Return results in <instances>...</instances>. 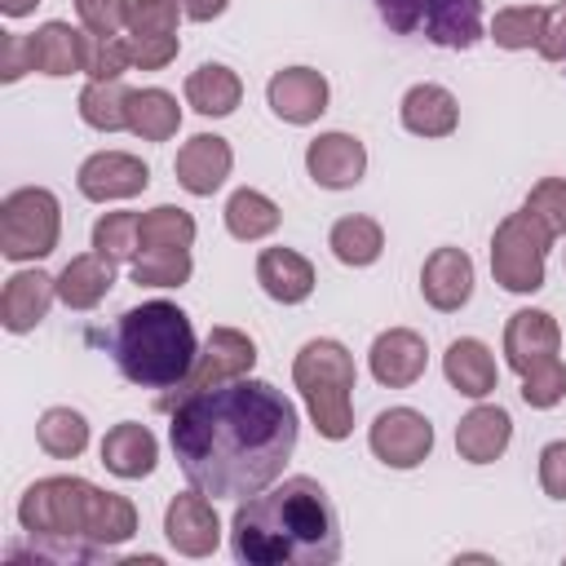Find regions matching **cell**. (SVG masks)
I'll return each mask as SVG.
<instances>
[{
	"mask_svg": "<svg viewBox=\"0 0 566 566\" xmlns=\"http://www.w3.org/2000/svg\"><path fill=\"white\" fill-rule=\"evenodd\" d=\"M394 35H424L438 49H473L482 40V0H371Z\"/></svg>",
	"mask_w": 566,
	"mask_h": 566,
	"instance_id": "6",
	"label": "cell"
},
{
	"mask_svg": "<svg viewBox=\"0 0 566 566\" xmlns=\"http://www.w3.org/2000/svg\"><path fill=\"white\" fill-rule=\"evenodd\" d=\"M177 18H186L177 0H133L124 31L128 35H177Z\"/></svg>",
	"mask_w": 566,
	"mask_h": 566,
	"instance_id": "39",
	"label": "cell"
},
{
	"mask_svg": "<svg viewBox=\"0 0 566 566\" xmlns=\"http://www.w3.org/2000/svg\"><path fill=\"white\" fill-rule=\"evenodd\" d=\"M18 522L31 535V562H97L137 535L133 500L84 478H40L22 491Z\"/></svg>",
	"mask_w": 566,
	"mask_h": 566,
	"instance_id": "3",
	"label": "cell"
},
{
	"mask_svg": "<svg viewBox=\"0 0 566 566\" xmlns=\"http://www.w3.org/2000/svg\"><path fill=\"white\" fill-rule=\"evenodd\" d=\"M553 234L522 208L509 212L491 234V274L504 292H539Z\"/></svg>",
	"mask_w": 566,
	"mask_h": 566,
	"instance_id": "8",
	"label": "cell"
},
{
	"mask_svg": "<svg viewBox=\"0 0 566 566\" xmlns=\"http://www.w3.org/2000/svg\"><path fill=\"white\" fill-rule=\"evenodd\" d=\"M327 248H332V256L340 265L363 270V265H371L385 252V230L371 217H340L332 226V234H327Z\"/></svg>",
	"mask_w": 566,
	"mask_h": 566,
	"instance_id": "31",
	"label": "cell"
},
{
	"mask_svg": "<svg viewBox=\"0 0 566 566\" xmlns=\"http://www.w3.org/2000/svg\"><path fill=\"white\" fill-rule=\"evenodd\" d=\"M128 93L124 80H88L80 88V119L97 133H119L128 128Z\"/></svg>",
	"mask_w": 566,
	"mask_h": 566,
	"instance_id": "30",
	"label": "cell"
},
{
	"mask_svg": "<svg viewBox=\"0 0 566 566\" xmlns=\"http://www.w3.org/2000/svg\"><path fill=\"white\" fill-rule=\"evenodd\" d=\"M522 208H526L553 239L566 234V177H544V181H535Z\"/></svg>",
	"mask_w": 566,
	"mask_h": 566,
	"instance_id": "37",
	"label": "cell"
},
{
	"mask_svg": "<svg viewBox=\"0 0 566 566\" xmlns=\"http://www.w3.org/2000/svg\"><path fill=\"white\" fill-rule=\"evenodd\" d=\"M562 349V327L553 314L544 310H517L509 323H504V358L517 376H526L531 367L557 358Z\"/></svg>",
	"mask_w": 566,
	"mask_h": 566,
	"instance_id": "15",
	"label": "cell"
},
{
	"mask_svg": "<svg viewBox=\"0 0 566 566\" xmlns=\"http://www.w3.org/2000/svg\"><path fill=\"white\" fill-rule=\"evenodd\" d=\"M367 447L389 469H416L433 451V424L420 411H411V407H389V411H380L371 420Z\"/></svg>",
	"mask_w": 566,
	"mask_h": 566,
	"instance_id": "10",
	"label": "cell"
},
{
	"mask_svg": "<svg viewBox=\"0 0 566 566\" xmlns=\"http://www.w3.org/2000/svg\"><path fill=\"white\" fill-rule=\"evenodd\" d=\"M35 442L53 460H75L88 447V420L80 411H71V407H49L35 420Z\"/></svg>",
	"mask_w": 566,
	"mask_h": 566,
	"instance_id": "32",
	"label": "cell"
},
{
	"mask_svg": "<svg viewBox=\"0 0 566 566\" xmlns=\"http://www.w3.org/2000/svg\"><path fill=\"white\" fill-rule=\"evenodd\" d=\"M62 208L44 186H22L0 203V252L9 261H40L57 248Z\"/></svg>",
	"mask_w": 566,
	"mask_h": 566,
	"instance_id": "7",
	"label": "cell"
},
{
	"mask_svg": "<svg viewBox=\"0 0 566 566\" xmlns=\"http://www.w3.org/2000/svg\"><path fill=\"white\" fill-rule=\"evenodd\" d=\"M181 128V106L168 88H133L128 93V133L142 142H168Z\"/></svg>",
	"mask_w": 566,
	"mask_h": 566,
	"instance_id": "28",
	"label": "cell"
},
{
	"mask_svg": "<svg viewBox=\"0 0 566 566\" xmlns=\"http://www.w3.org/2000/svg\"><path fill=\"white\" fill-rule=\"evenodd\" d=\"M252 367H256V345H252V336H243L239 327H212L208 340H203V349H199V358H195V367H190V376L177 385V394H164L159 407L168 411V407H172L177 398H186V394L217 389V385H230V380H239V376H252Z\"/></svg>",
	"mask_w": 566,
	"mask_h": 566,
	"instance_id": "9",
	"label": "cell"
},
{
	"mask_svg": "<svg viewBox=\"0 0 566 566\" xmlns=\"http://www.w3.org/2000/svg\"><path fill=\"white\" fill-rule=\"evenodd\" d=\"M424 358H429L424 336L411 332V327H389V332H380V336L371 340V354H367L371 376H376L385 389H407V385H416V380L424 376Z\"/></svg>",
	"mask_w": 566,
	"mask_h": 566,
	"instance_id": "16",
	"label": "cell"
},
{
	"mask_svg": "<svg viewBox=\"0 0 566 566\" xmlns=\"http://www.w3.org/2000/svg\"><path fill=\"white\" fill-rule=\"evenodd\" d=\"M128 44L124 35H88V57H84V75L88 80H119L128 71Z\"/></svg>",
	"mask_w": 566,
	"mask_h": 566,
	"instance_id": "40",
	"label": "cell"
},
{
	"mask_svg": "<svg viewBox=\"0 0 566 566\" xmlns=\"http://www.w3.org/2000/svg\"><path fill=\"white\" fill-rule=\"evenodd\" d=\"M420 292L433 310L451 314L473 296V261L464 248H433L420 265Z\"/></svg>",
	"mask_w": 566,
	"mask_h": 566,
	"instance_id": "17",
	"label": "cell"
},
{
	"mask_svg": "<svg viewBox=\"0 0 566 566\" xmlns=\"http://www.w3.org/2000/svg\"><path fill=\"white\" fill-rule=\"evenodd\" d=\"M155 460H159V442H155V433L146 429V424H137V420H124V424H115L106 438H102V464L115 473V478H146L150 469H155Z\"/></svg>",
	"mask_w": 566,
	"mask_h": 566,
	"instance_id": "24",
	"label": "cell"
},
{
	"mask_svg": "<svg viewBox=\"0 0 566 566\" xmlns=\"http://www.w3.org/2000/svg\"><path fill=\"white\" fill-rule=\"evenodd\" d=\"M230 164H234V150H230L226 137H217V133H195V137L177 150L172 172H177L181 190H190V195L203 199V195L221 190V181L230 177Z\"/></svg>",
	"mask_w": 566,
	"mask_h": 566,
	"instance_id": "18",
	"label": "cell"
},
{
	"mask_svg": "<svg viewBox=\"0 0 566 566\" xmlns=\"http://www.w3.org/2000/svg\"><path fill=\"white\" fill-rule=\"evenodd\" d=\"M27 71H31V44H27V35L4 31V40H0V80L13 84V80H22Z\"/></svg>",
	"mask_w": 566,
	"mask_h": 566,
	"instance_id": "45",
	"label": "cell"
},
{
	"mask_svg": "<svg viewBox=\"0 0 566 566\" xmlns=\"http://www.w3.org/2000/svg\"><path fill=\"white\" fill-rule=\"evenodd\" d=\"M442 371H447L451 389L464 394V398H486L495 389V354L478 336L451 340L447 354H442Z\"/></svg>",
	"mask_w": 566,
	"mask_h": 566,
	"instance_id": "25",
	"label": "cell"
},
{
	"mask_svg": "<svg viewBox=\"0 0 566 566\" xmlns=\"http://www.w3.org/2000/svg\"><path fill=\"white\" fill-rule=\"evenodd\" d=\"M256 283L279 305H301L314 292V265L296 248H265L256 256Z\"/></svg>",
	"mask_w": 566,
	"mask_h": 566,
	"instance_id": "22",
	"label": "cell"
},
{
	"mask_svg": "<svg viewBox=\"0 0 566 566\" xmlns=\"http://www.w3.org/2000/svg\"><path fill=\"white\" fill-rule=\"evenodd\" d=\"M460 124V106L442 84H411L402 93V128L416 137H447Z\"/></svg>",
	"mask_w": 566,
	"mask_h": 566,
	"instance_id": "23",
	"label": "cell"
},
{
	"mask_svg": "<svg viewBox=\"0 0 566 566\" xmlns=\"http://www.w3.org/2000/svg\"><path fill=\"white\" fill-rule=\"evenodd\" d=\"M539 27H544L539 4H509L491 18V40L500 49H531V44H539Z\"/></svg>",
	"mask_w": 566,
	"mask_h": 566,
	"instance_id": "36",
	"label": "cell"
},
{
	"mask_svg": "<svg viewBox=\"0 0 566 566\" xmlns=\"http://www.w3.org/2000/svg\"><path fill=\"white\" fill-rule=\"evenodd\" d=\"M128 4L133 0H75V13L88 35H115L119 27H128Z\"/></svg>",
	"mask_w": 566,
	"mask_h": 566,
	"instance_id": "42",
	"label": "cell"
},
{
	"mask_svg": "<svg viewBox=\"0 0 566 566\" xmlns=\"http://www.w3.org/2000/svg\"><path fill=\"white\" fill-rule=\"evenodd\" d=\"M177 4H181V13L190 22H212V18H221L230 9V0H177Z\"/></svg>",
	"mask_w": 566,
	"mask_h": 566,
	"instance_id": "46",
	"label": "cell"
},
{
	"mask_svg": "<svg viewBox=\"0 0 566 566\" xmlns=\"http://www.w3.org/2000/svg\"><path fill=\"white\" fill-rule=\"evenodd\" d=\"M111 358L119 376L142 389H177L199 358L190 314L172 301H142L124 310L111 327Z\"/></svg>",
	"mask_w": 566,
	"mask_h": 566,
	"instance_id": "4",
	"label": "cell"
},
{
	"mask_svg": "<svg viewBox=\"0 0 566 566\" xmlns=\"http://www.w3.org/2000/svg\"><path fill=\"white\" fill-rule=\"evenodd\" d=\"M137 226H142L137 212H106V217H97V226H93V252L106 256V261H115V265L119 261H137V252H142Z\"/></svg>",
	"mask_w": 566,
	"mask_h": 566,
	"instance_id": "35",
	"label": "cell"
},
{
	"mask_svg": "<svg viewBox=\"0 0 566 566\" xmlns=\"http://www.w3.org/2000/svg\"><path fill=\"white\" fill-rule=\"evenodd\" d=\"M305 172L323 190H349L367 172V146L354 133H318L305 146Z\"/></svg>",
	"mask_w": 566,
	"mask_h": 566,
	"instance_id": "13",
	"label": "cell"
},
{
	"mask_svg": "<svg viewBox=\"0 0 566 566\" xmlns=\"http://www.w3.org/2000/svg\"><path fill=\"white\" fill-rule=\"evenodd\" d=\"M75 186H80V195L93 199V203L133 199V195H142V190L150 186V168H146L137 155H128V150H97V155H88V159L80 164Z\"/></svg>",
	"mask_w": 566,
	"mask_h": 566,
	"instance_id": "11",
	"label": "cell"
},
{
	"mask_svg": "<svg viewBox=\"0 0 566 566\" xmlns=\"http://www.w3.org/2000/svg\"><path fill=\"white\" fill-rule=\"evenodd\" d=\"M230 548L248 566H332L340 557L336 504L305 473L270 482L234 509Z\"/></svg>",
	"mask_w": 566,
	"mask_h": 566,
	"instance_id": "2",
	"label": "cell"
},
{
	"mask_svg": "<svg viewBox=\"0 0 566 566\" xmlns=\"http://www.w3.org/2000/svg\"><path fill=\"white\" fill-rule=\"evenodd\" d=\"M539 486L548 500H566V442H548L539 451Z\"/></svg>",
	"mask_w": 566,
	"mask_h": 566,
	"instance_id": "44",
	"label": "cell"
},
{
	"mask_svg": "<svg viewBox=\"0 0 566 566\" xmlns=\"http://www.w3.org/2000/svg\"><path fill=\"white\" fill-rule=\"evenodd\" d=\"M539 57L544 62H566V0L544 9V27H539Z\"/></svg>",
	"mask_w": 566,
	"mask_h": 566,
	"instance_id": "43",
	"label": "cell"
},
{
	"mask_svg": "<svg viewBox=\"0 0 566 566\" xmlns=\"http://www.w3.org/2000/svg\"><path fill=\"white\" fill-rule=\"evenodd\" d=\"M115 283V261L97 256V252H84V256H71L57 274V301L66 310H93L102 305V296L111 292Z\"/></svg>",
	"mask_w": 566,
	"mask_h": 566,
	"instance_id": "26",
	"label": "cell"
},
{
	"mask_svg": "<svg viewBox=\"0 0 566 566\" xmlns=\"http://www.w3.org/2000/svg\"><path fill=\"white\" fill-rule=\"evenodd\" d=\"M265 102L283 124H314L327 111V80L314 66H283L270 75Z\"/></svg>",
	"mask_w": 566,
	"mask_h": 566,
	"instance_id": "14",
	"label": "cell"
},
{
	"mask_svg": "<svg viewBox=\"0 0 566 566\" xmlns=\"http://www.w3.org/2000/svg\"><path fill=\"white\" fill-rule=\"evenodd\" d=\"M168 411L172 455L186 482L212 500H248L279 482L301 433L296 402L252 376L186 394Z\"/></svg>",
	"mask_w": 566,
	"mask_h": 566,
	"instance_id": "1",
	"label": "cell"
},
{
	"mask_svg": "<svg viewBox=\"0 0 566 566\" xmlns=\"http://www.w3.org/2000/svg\"><path fill=\"white\" fill-rule=\"evenodd\" d=\"M142 248H190L195 243V217L177 203H159L150 212H142Z\"/></svg>",
	"mask_w": 566,
	"mask_h": 566,
	"instance_id": "34",
	"label": "cell"
},
{
	"mask_svg": "<svg viewBox=\"0 0 566 566\" xmlns=\"http://www.w3.org/2000/svg\"><path fill=\"white\" fill-rule=\"evenodd\" d=\"M31 44V71L40 75H71L84 71L88 57V31H75L71 22H44L27 35Z\"/></svg>",
	"mask_w": 566,
	"mask_h": 566,
	"instance_id": "21",
	"label": "cell"
},
{
	"mask_svg": "<svg viewBox=\"0 0 566 566\" xmlns=\"http://www.w3.org/2000/svg\"><path fill=\"white\" fill-rule=\"evenodd\" d=\"M522 398H526V407H539V411L557 407L566 398V363L562 358H548V363L531 367L522 376Z\"/></svg>",
	"mask_w": 566,
	"mask_h": 566,
	"instance_id": "38",
	"label": "cell"
},
{
	"mask_svg": "<svg viewBox=\"0 0 566 566\" xmlns=\"http://www.w3.org/2000/svg\"><path fill=\"white\" fill-rule=\"evenodd\" d=\"M40 0H0V9L9 13V18H22V13H31Z\"/></svg>",
	"mask_w": 566,
	"mask_h": 566,
	"instance_id": "47",
	"label": "cell"
},
{
	"mask_svg": "<svg viewBox=\"0 0 566 566\" xmlns=\"http://www.w3.org/2000/svg\"><path fill=\"white\" fill-rule=\"evenodd\" d=\"M239 97H243V84H239V75H234L230 66H221V62H203V66H195V71L186 75V102H190L199 115L221 119V115H230V111L239 106Z\"/></svg>",
	"mask_w": 566,
	"mask_h": 566,
	"instance_id": "27",
	"label": "cell"
},
{
	"mask_svg": "<svg viewBox=\"0 0 566 566\" xmlns=\"http://www.w3.org/2000/svg\"><path fill=\"white\" fill-rule=\"evenodd\" d=\"M279 221H283L279 203H274L270 195L252 190V186H243V190H234V195L226 199V230H230L239 243H256V239L274 234Z\"/></svg>",
	"mask_w": 566,
	"mask_h": 566,
	"instance_id": "29",
	"label": "cell"
},
{
	"mask_svg": "<svg viewBox=\"0 0 566 566\" xmlns=\"http://www.w3.org/2000/svg\"><path fill=\"white\" fill-rule=\"evenodd\" d=\"M354 376H358L354 354L332 336L305 340L296 363H292V380L305 398V411H310L318 438H327V442H340L354 429V407H349Z\"/></svg>",
	"mask_w": 566,
	"mask_h": 566,
	"instance_id": "5",
	"label": "cell"
},
{
	"mask_svg": "<svg viewBox=\"0 0 566 566\" xmlns=\"http://www.w3.org/2000/svg\"><path fill=\"white\" fill-rule=\"evenodd\" d=\"M195 261L190 248H142L133 261V283L142 287H181L190 279Z\"/></svg>",
	"mask_w": 566,
	"mask_h": 566,
	"instance_id": "33",
	"label": "cell"
},
{
	"mask_svg": "<svg viewBox=\"0 0 566 566\" xmlns=\"http://www.w3.org/2000/svg\"><path fill=\"white\" fill-rule=\"evenodd\" d=\"M124 44H128V62L137 71H164L181 49L177 35H124Z\"/></svg>",
	"mask_w": 566,
	"mask_h": 566,
	"instance_id": "41",
	"label": "cell"
},
{
	"mask_svg": "<svg viewBox=\"0 0 566 566\" xmlns=\"http://www.w3.org/2000/svg\"><path fill=\"white\" fill-rule=\"evenodd\" d=\"M509 442H513V420H509L504 407L482 402V407H473V411L455 424V451H460V460H469V464H491V460H500V455L509 451Z\"/></svg>",
	"mask_w": 566,
	"mask_h": 566,
	"instance_id": "20",
	"label": "cell"
},
{
	"mask_svg": "<svg viewBox=\"0 0 566 566\" xmlns=\"http://www.w3.org/2000/svg\"><path fill=\"white\" fill-rule=\"evenodd\" d=\"M53 296H57V279H49L44 270H18V274H9L4 279V292H0V323H4V332H13V336L31 332L49 314Z\"/></svg>",
	"mask_w": 566,
	"mask_h": 566,
	"instance_id": "19",
	"label": "cell"
},
{
	"mask_svg": "<svg viewBox=\"0 0 566 566\" xmlns=\"http://www.w3.org/2000/svg\"><path fill=\"white\" fill-rule=\"evenodd\" d=\"M164 535L181 557H208L221 544V517L203 491H181L164 513Z\"/></svg>",
	"mask_w": 566,
	"mask_h": 566,
	"instance_id": "12",
	"label": "cell"
}]
</instances>
